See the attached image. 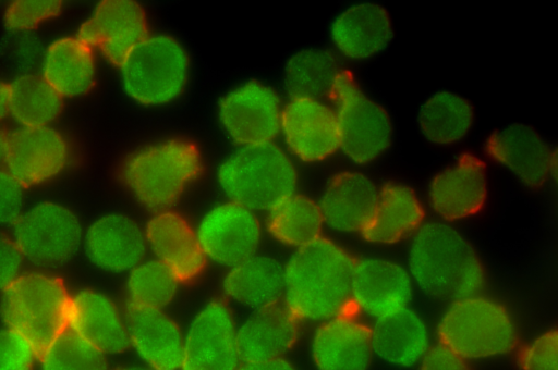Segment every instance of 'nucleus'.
<instances>
[{
    "label": "nucleus",
    "mask_w": 558,
    "mask_h": 370,
    "mask_svg": "<svg viewBox=\"0 0 558 370\" xmlns=\"http://www.w3.org/2000/svg\"><path fill=\"white\" fill-rule=\"evenodd\" d=\"M436 334L438 343L471 362L504 357L518 343L512 312L482 293L450 300L438 318Z\"/></svg>",
    "instance_id": "39448f33"
},
{
    "label": "nucleus",
    "mask_w": 558,
    "mask_h": 370,
    "mask_svg": "<svg viewBox=\"0 0 558 370\" xmlns=\"http://www.w3.org/2000/svg\"><path fill=\"white\" fill-rule=\"evenodd\" d=\"M216 183L225 199L266 213L296 192L295 161L278 144L236 146L218 164Z\"/></svg>",
    "instance_id": "7ed1b4c3"
},
{
    "label": "nucleus",
    "mask_w": 558,
    "mask_h": 370,
    "mask_svg": "<svg viewBox=\"0 0 558 370\" xmlns=\"http://www.w3.org/2000/svg\"><path fill=\"white\" fill-rule=\"evenodd\" d=\"M484 151L492 162L531 189L545 185L555 173V150L539 132L524 123L493 131L484 141Z\"/></svg>",
    "instance_id": "2eb2a0df"
},
{
    "label": "nucleus",
    "mask_w": 558,
    "mask_h": 370,
    "mask_svg": "<svg viewBox=\"0 0 558 370\" xmlns=\"http://www.w3.org/2000/svg\"><path fill=\"white\" fill-rule=\"evenodd\" d=\"M25 188L0 166V229L11 227L25 209Z\"/></svg>",
    "instance_id": "ea45409f"
},
{
    "label": "nucleus",
    "mask_w": 558,
    "mask_h": 370,
    "mask_svg": "<svg viewBox=\"0 0 558 370\" xmlns=\"http://www.w3.org/2000/svg\"><path fill=\"white\" fill-rule=\"evenodd\" d=\"M128 349L153 370H180L183 326L168 309L126 308Z\"/></svg>",
    "instance_id": "5701e85b"
},
{
    "label": "nucleus",
    "mask_w": 558,
    "mask_h": 370,
    "mask_svg": "<svg viewBox=\"0 0 558 370\" xmlns=\"http://www.w3.org/2000/svg\"><path fill=\"white\" fill-rule=\"evenodd\" d=\"M24 264L11 234L0 229V293L24 271Z\"/></svg>",
    "instance_id": "a19ab883"
},
{
    "label": "nucleus",
    "mask_w": 558,
    "mask_h": 370,
    "mask_svg": "<svg viewBox=\"0 0 558 370\" xmlns=\"http://www.w3.org/2000/svg\"><path fill=\"white\" fill-rule=\"evenodd\" d=\"M22 39L14 45V54L19 62L28 64L37 57L38 46L27 34H20Z\"/></svg>",
    "instance_id": "37998d69"
},
{
    "label": "nucleus",
    "mask_w": 558,
    "mask_h": 370,
    "mask_svg": "<svg viewBox=\"0 0 558 370\" xmlns=\"http://www.w3.org/2000/svg\"><path fill=\"white\" fill-rule=\"evenodd\" d=\"M70 297L54 271H23L0 293V320L40 351L66 331Z\"/></svg>",
    "instance_id": "423d86ee"
},
{
    "label": "nucleus",
    "mask_w": 558,
    "mask_h": 370,
    "mask_svg": "<svg viewBox=\"0 0 558 370\" xmlns=\"http://www.w3.org/2000/svg\"><path fill=\"white\" fill-rule=\"evenodd\" d=\"M62 2L58 0H15L4 11V24L16 34H28L58 16Z\"/></svg>",
    "instance_id": "e433bc0d"
},
{
    "label": "nucleus",
    "mask_w": 558,
    "mask_h": 370,
    "mask_svg": "<svg viewBox=\"0 0 558 370\" xmlns=\"http://www.w3.org/2000/svg\"><path fill=\"white\" fill-rule=\"evenodd\" d=\"M328 34L335 51L343 59L366 62L390 46L393 26L383 4L364 0L340 10L331 20Z\"/></svg>",
    "instance_id": "aec40b11"
},
{
    "label": "nucleus",
    "mask_w": 558,
    "mask_h": 370,
    "mask_svg": "<svg viewBox=\"0 0 558 370\" xmlns=\"http://www.w3.org/2000/svg\"><path fill=\"white\" fill-rule=\"evenodd\" d=\"M329 98L339 131V151L352 164L380 160L391 148L395 130L389 111L347 70H341Z\"/></svg>",
    "instance_id": "6e6552de"
},
{
    "label": "nucleus",
    "mask_w": 558,
    "mask_h": 370,
    "mask_svg": "<svg viewBox=\"0 0 558 370\" xmlns=\"http://www.w3.org/2000/svg\"><path fill=\"white\" fill-rule=\"evenodd\" d=\"M9 85V115L20 127L50 126L60 115L62 97L40 74L23 73Z\"/></svg>",
    "instance_id": "72a5a7b5"
},
{
    "label": "nucleus",
    "mask_w": 558,
    "mask_h": 370,
    "mask_svg": "<svg viewBox=\"0 0 558 370\" xmlns=\"http://www.w3.org/2000/svg\"><path fill=\"white\" fill-rule=\"evenodd\" d=\"M425 206L417 193L402 182L379 187L374 210L361 232L376 246H391L409 239L425 222Z\"/></svg>",
    "instance_id": "bb28decb"
},
{
    "label": "nucleus",
    "mask_w": 558,
    "mask_h": 370,
    "mask_svg": "<svg viewBox=\"0 0 558 370\" xmlns=\"http://www.w3.org/2000/svg\"><path fill=\"white\" fill-rule=\"evenodd\" d=\"M354 260L340 243L324 235L291 251L283 262L281 304L301 324L316 325L350 311Z\"/></svg>",
    "instance_id": "f257e3e1"
},
{
    "label": "nucleus",
    "mask_w": 558,
    "mask_h": 370,
    "mask_svg": "<svg viewBox=\"0 0 558 370\" xmlns=\"http://www.w3.org/2000/svg\"><path fill=\"white\" fill-rule=\"evenodd\" d=\"M522 370H558V332L547 329L529 340L518 356Z\"/></svg>",
    "instance_id": "58836bf2"
},
{
    "label": "nucleus",
    "mask_w": 558,
    "mask_h": 370,
    "mask_svg": "<svg viewBox=\"0 0 558 370\" xmlns=\"http://www.w3.org/2000/svg\"><path fill=\"white\" fill-rule=\"evenodd\" d=\"M264 227L275 242L291 251L319 238L325 230L317 201L298 192L266 212Z\"/></svg>",
    "instance_id": "2f4dec72"
},
{
    "label": "nucleus",
    "mask_w": 558,
    "mask_h": 370,
    "mask_svg": "<svg viewBox=\"0 0 558 370\" xmlns=\"http://www.w3.org/2000/svg\"><path fill=\"white\" fill-rule=\"evenodd\" d=\"M111 370H153V369H149L138 362H134V363H126V365H123V366H120L116 369H111Z\"/></svg>",
    "instance_id": "de8ad7c7"
},
{
    "label": "nucleus",
    "mask_w": 558,
    "mask_h": 370,
    "mask_svg": "<svg viewBox=\"0 0 558 370\" xmlns=\"http://www.w3.org/2000/svg\"><path fill=\"white\" fill-rule=\"evenodd\" d=\"M66 330L108 357L128 350L126 309L99 288L71 293Z\"/></svg>",
    "instance_id": "412c9836"
},
{
    "label": "nucleus",
    "mask_w": 558,
    "mask_h": 370,
    "mask_svg": "<svg viewBox=\"0 0 558 370\" xmlns=\"http://www.w3.org/2000/svg\"><path fill=\"white\" fill-rule=\"evenodd\" d=\"M96 74L94 49L76 36L53 40L41 54L40 75L62 98L88 94Z\"/></svg>",
    "instance_id": "c756f323"
},
{
    "label": "nucleus",
    "mask_w": 558,
    "mask_h": 370,
    "mask_svg": "<svg viewBox=\"0 0 558 370\" xmlns=\"http://www.w3.org/2000/svg\"><path fill=\"white\" fill-rule=\"evenodd\" d=\"M124 94L143 107H163L184 92L190 57L184 45L166 33L148 34L118 65Z\"/></svg>",
    "instance_id": "0eeeda50"
},
{
    "label": "nucleus",
    "mask_w": 558,
    "mask_h": 370,
    "mask_svg": "<svg viewBox=\"0 0 558 370\" xmlns=\"http://www.w3.org/2000/svg\"><path fill=\"white\" fill-rule=\"evenodd\" d=\"M283 106L275 88L250 79L221 96L217 120L225 135L236 146L274 143L279 136Z\"/></svg>",
    "instance_id": "f8f14e48"
},
{
    "label": "nucleus",
    "mask_w": 558,
    "mask_h": 370,
    "mask_svg": "<svg viewBox=\"0 0 558 370\" xmlns=\"http://www.w3.org/2000/svg\"><path fill=\"white\" fill-rule=\"evenodd\" d=\"M39 350L15 330L0 325V370H36Z\"/></svg>",
    "instance_id": "4c0bfd02"
},
{
    "label": "nucleus",
    "mask_w": 558,
    "mask_h": 370,
    "mask_svg": "<svg viewBox=\"0 0 558 370\" xmlns=\"http://www.w3.org/2000/svg\"><path fill=\"white\" fill-rule=\"evenodd\" d=\"M300 325L281 303L246 312L238 321V345L243 363L287 358L298 342Z\"/></svg>",
    "instance_id": "c85d7f7f"
},
{
    "label": "nucleus",
    "mask_w": 558,
    "mask_h": 370,
    "mask_svg": "<svg viewBox=\"0 0 558 370\" xmlns=\"http://www.w3.org/2000/svg\"><path fill=\"white\" fill-rule=\"evenodd\" d=\"M202 170L197 147L184 138L147 144L126 157L121 177L128 192L153 212L170 209Z\"/></svg>",
    "instance_id": "20e7f679"
},
{
    "label": "nucleus",
    "mask_w": 558,
    "mask_h": 370,
    "mask_svg": "<svg viewBox=\"0 0 558 370\" xmlns=\"http://www.w3.org/2000/svg\"><path fill=\"white\" fill-rule=\"evenodd\" d=\"M148 34L146 14L138 2L104 0L80 26L76 37L119 65Z\"/></svg>",
    "instance_id": "4be33fe9"
},
{
    "label": "nucleus",
    "mask_w": 558,
    "mask_h": 370,
    "mask_svg": "<svg viewBox=\"0 0 558 370\" xmlns=\"http://www.w3.org/2000/svg\"><path fill=\"white\" fill-rule=\"evenodd\" d=\"M486 162L471 151H463L439 169L429 180L426 200L437 220L454 223L477 215L489 194Z\"/></svg>",
    "instance_id": "ddd939ff"
},
{
    "label": "nucleus",
    "mask_w": 558,
    "mask_h": 370,
    "mask_svg": "<svg viewBox=\"0 0 558 370\" xmlns=\"http://www.w3.org/2000/svg\"><path fill=\"white\" fill-rule=\"evenodd\" d=\"M124 278L128 307L168 309L182 284L169 268L149 256Z\"/></svg>",
    "instance_id": "f704fd0d"
},
{
    "label": "nucleus",
    "mask_w": 558,
    "mask_h": 370,
    "mask_svg": "<svg viewBox=\"0 0 558 370\" xmlns=\"http://www.w3.org/2000/svg\"><path fill=\"white\" fill-rule=\"evenodd\" d=\"M239 370H300L288 358L277 360L258 362V363H242Z\"/></svg>",
    "instance_id": "c03bdc74"
},
{
    "label": "nucleus",
    "mask_w": 558,
    "mask_h": 370,
    "mask_svg": "<svg viewBox=\"0 0 558 370\" xmlns=\"http://www.w3.org/2000/svg\"><path fill=\"white\" fill-rule=\"evenodd\" d=\"M378 190L375 181L362 171L344 170L332 175L316 200L325 229L340 235L361 234Z\"/></svg>",
    "instance_id": "b1692460"
},
{
    "label": "nucleus",
    "mask_w": 558,
    "mask_h": 370,
    "mask_svg": "<svg viewBox=\"0 0 558 370\" xmlns=\"http://www.w3.org/2000/svg\"><path fill=\"white\" fill-rule=\"evenodd\" d=\"M471 102L451 90H437L421 103L416 125L421 136L437 147H450L469 136L474 125Z\"/></svg>",
    "instance_id": "7c9ffc66"
},
{
    "label": "nucleus",
    "mask_w": 558,
    "mask_h": 370,
    "mask_svg": "<svg viewBox=\"0 0 558 370\" xmlns=\"http://www.w3.org/2000/svg\"><path fill=\"white\" fill-rule=\"evenodd\" d=\"M36 370H111L109 357L68 330L39 351Z\"/></svg>",
    "instance_id": "c9c22d12"
},
{
    "label": "nucleus",
    "mask_w": 558,
    "mask_h": 370,
    "mask_svg": "<svg viewBox=\"0 0 558 370\" xmlns=\"http://www.w3.org/2000/svg\"><path fill=\"white\" fill-rule=\"evenodd\" d=\"M341 69L328 49L306 47L292 53L283 67V82L290 98L329 97Z\"/></svg>",
    "instance_id": "473e14b6"
},
{
    "label": "nucleus",
    "mask_w": 558,
    "mask_h": 370,
    "mask_svg": "<svg viewBox=\"0 0 558 370\" xmlns=\"http://www.w3.org/2000/svg\"><path fill=\"white\" fill-rule=\"evenodd\" d=\"M194 229L207 263L223 270L258 252L265 231L259 213L228 199L206 209Z\"/></svg>",
    "instance_id": "9d476101"
},
{
    "label": "nucleus",
    "mask_w": 558,
    "mask_h": 370,
    "mask_svg": "<svg viewBox=\"0 0 558 370\" xmlns=\"http://www.w3.org/2000/svg\"><path fill=\"white\" fill-rule=\"evenodd\" d=\"M221 289L223 299L246 312L281 303L283 262L260 251L225 270Z\"/></svg>",
    "instance_id": "cd10ccee"
},
{
    "label": "nucleus",
    "mask_w": 558,
    "mask_h": 370,
    "mask_svg": "<svg viewBox=\"0 0 558 370\" xmlns=\"http://www.w3.org/2000/svg\"><path fill=\"white\" fill-rule=\"evenodd\" d=\"M81 250L96 270L125 275L147 257L144 226L123 212L102 213L84 226Z\"/></svg>",
    "instance_id": "f3484780"
},
{
    "label": "nucleus",
    "mask_w": 558,
    "mask_h": 370,
    "mask_svg": "<svg viewBox=\"0 0 558 370\" xmlns=\"http://www.w3.org/2000/svg\"><path fill=\"white\" fill-rule=\"evenodd\" d=\"M279 137L294 161L323 162L339 151L335 110L324 99L290 98L283 106Z\"/></svg>",
    "instance_id": "dca6fc26"
},
{
    "label": "nucleus",
    "mask_w": 558,
    "mask_h": 370,
    "mask_svg": "<svg viewBox=\"0 0 558 370\" xmlns=\"http://www.w3.org/2000/svg\"><path fill=\"white\" fill-rule=\"evenodd\" d=\"M308 355L314 370H371V326L351 310L318 323L308 340Z\"/></svg>",
    "instance_id": "6ab92c4d"
},
{
    "label": "nucleus",
    "mask_w": 558,
    "mask_h": 370,
    "mask_svg": "<svg viewBox=\"0 0 558 370\" xmlns=\"http://www.w3.org/2000/svg\"><path fill=\"white\" fill-rule=\"evenodd\" d=\"M417 370H473L471 361L437 343L433 344L416 367Z\"/></svg>",
    "instance_id": "79ce46f5"
},
{
    "label": "nucleus",
    "mask_w": 558,
    "mask_h": 370,
    "mask_svg": "<svg viewBox=\"0 0 558 370\" xmlns=\"http://www.w3.org/2000/svg\"><path fill=\"white\" fill-rule=\"evenodd\" d=\"M8 134L0 127V166L3 165L7 152Z\"/></svg>",
    "instance_id": "49530a36"
},
{
    "label": "nucleus",
    "mask_w": 558,
    "mask_h": 370,
    "mask_svg": "<svg viewBox=\"0 0 558 370\" xmlns=\"http://www.w3.org/2000/svg\"><path fill=\"white\" fill-rule=\"evenodd\" d=\"M238 319L225 299L204 303L183 326L180 370H239Z\"/></svg>",
    "instance_id": "9b49d317"
},
{
    "label": "nucleus",
    "mask_w": 558,
    "mask_h": 370,
    "mask_svg": "<svg viewBox=\"0 0 558 370\" xmlns=\"http://www.w3.org/2000/svg\"><path fill=\"white\" fill-rule=\"evenodd\" d=\"M11 229L25 263L34 269L54 271L82 249L84 225L61 201L40 200L25 207Z\"/></svg>",
    "instance_id": "1a4fd4ad"
},
{
    "label": "nucleus",
    "mask_w": 558,
    "mask_h": 370,
    "mask_svg": "<svg viewBox=\"0 0 558 370\" xmlns=\"http://www.w3.org/2000/svg\"><path fill=\"white\" fill-rule=\"evenodd\" d=\"M71 149L51 126L19 127L8 134L3 168L24 187L45 185L68 168Z\"/></svg>",
    "instance_id": "a211bd4d"
},
{
    "label": "nucleus",
    "mask_w": 558,
    "mask_h": 370,
    "mask_svg": "<svg viewBox=\"0 0 558 370\" xmlns=\"http://www.w3.org/2000/svg\"><path fill=\"white\" fill-rule=\"evenodd\" d=\"M369 326L374 358L393 369L416 368L434 344L428 321L411 306Z\"/></svg>",
    "instance_id": "a878e982"
},
{
    "label": "nucleus",
    "mask_w": 558,
    "mask_h": 370,
    "mask_svg": "<svg viewBox=\"0 0 558 370\" xmlns=\"http://www.w3.org/2000/svg\"><path fill=\"white\" fill-rule=\"evenodd\" d=\"M415 286L405 264L383 256L354 260L350 309L373 322L410 307Z\"/></svg>",
    "instance_id": "4468645a"
},
{
    "label": "nucleus",
    "mask_w": 558,
    "mask_h": 370,
    "mask_svg": "<svg viewBox=\"0 0 558 370\" xmlns=\"http://www.w3.org/2000/svg\"><path fill=\"white\" fill-rule=\"evenodd\" d=\"M147 256L169 268L183 283L198 278L208 264L194 225L171 210L156 211L144 225Z\"/></svg>",
    "instance_id": "393cba45"
},
{
    "label": "nucleus",
    "mask_w": 558,
    "mask_h": 370,
    "mask_svg": "<svg viewBox=\"0 0 558 370\" xmlns=\"http://www.w3.org/2000/svg\"><path fill=\"white\" fill-rule=\"evenodd\" d=\"M10 111V85L0 79V121L9 115Z\"/></svg>",
    "instance_id": "a18cd8bd"
},
{
    "label": "nucleus",
    "mask_w": 558,
    "mask_h": 370,
    "mask_svg": "<svg viewBox=\"0 0 558 370\" xmlns=\"http://www.w3.org/2000/svg\"><path fill=\"white\" fill-rule=\"evenodd\" d=\"M405 267L415 288L436 299L482 293L486 272L469 238L452 223L425 221L409 238Z\"/></svg>",
    "instance_id": "f03ea898"
}]
</instances>
